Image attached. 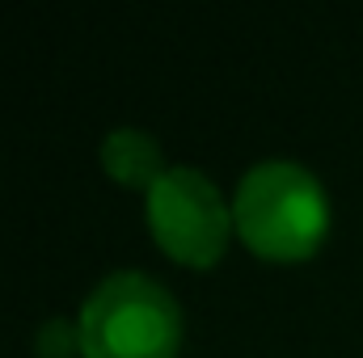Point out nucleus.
<instances>
[{
	"instance_id": "obj_1",
	"label": "nucleus",
	"mask_w": 363,
	"mask_h": 358,
	"mask_svg": "<svg viewBox=\"0 0 363 358\" xmlns=\"http://www.w3.org/2000/svg\"><path fill=\"white\" fill-rule=\"evenodd\" d=\"M233 228L262 258L274 262L308 258L330 228L325 185L300 161H262L237 181Z\"/></svg>"
},
{
	"instance_id": "obj_2",
	"label": "nucleus",
	"mask_w": 363,
	"mask_h": 358,
	"mask_svg": "<svg viewBox=\"0 0 363 358\" xmlns=\"http://www.w3.org/2000/svg\"><path fill=\"white\" fill-rule=\"evenodd\" d=\"M77 333L85 358H174L182 346V312L157 278L118 270L81 304Z\"/></svg>"
},
{
	"instance_id": "obj_3",
	"label": "nucleus",
	"mask_w": 363,
	"mask_h": 358,
	"mask_svg": "<svg viewBox=\"0 0 363 358\" xmlns=\"http://www.w3.org/2000/svg\"><path fill=\"white\" fill-rule=\"evenodd\" d=\"M148 228L169 258L186 266H211L228 245L233 207L203 169L174 165L148 190Z\"/></svg>"
},
{
	"instance_id": "obj_4",
	"label": "nucleus",
	"mask_w": 363,
	"mask_h": 358,
	"mask_svg": "<svg viewBox=\"0 0 363 358\" xmlns=\"http://www.w3.org/2000/svg\"><path fill=\"white\" fill-rule=\"evenodd\" d=\"M101 165L110 178H118L123 185H140V190H152L169 169L161 144L140 127H114L101 139Z\"/></svg>"
},
{
	"instance_id": "obj_5",
	"label": "nucleus",
	"mask_w": 363,
	"mask_h": 358,
	"mask_svg": "<svg viewBox=\"0 0 363 358\" xmlns=\"http://www.w3.org/2000/svg\"><path fill=\"white\" fill-rule=\"evenodd\" d=\"M38 346H43V350H64V346H81V342H68V325L55 321V325L43 329V342H38Z\"/></svg>"
}]
</instances>
